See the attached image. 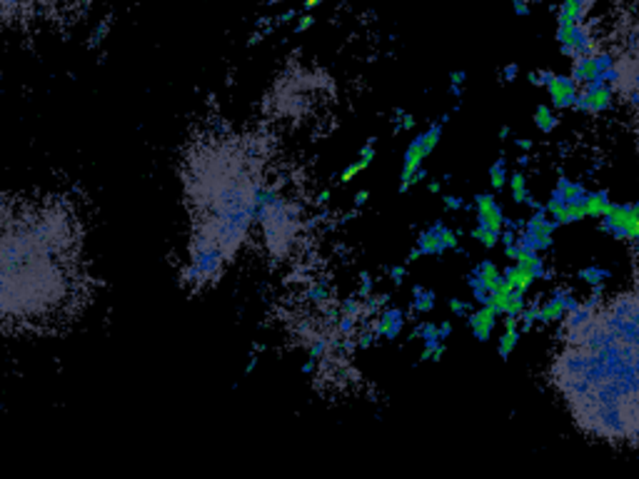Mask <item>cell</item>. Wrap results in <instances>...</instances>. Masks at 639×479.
Instances as JSON below:
<instances>
[{
	"mask_svg": "<svg viewBox=\"0 0 639 479\" xmlns=\"http://www.w3.org/2000/svg\"><path fill=\"white\" fill-rule=\"evenodd\" d=\"M599 322L614 340L639 352V292L617 295L599 307Z\"/></svg>",
	"mask_w": 639,
	"mask_h": 479,
	"instance_id": "1",
	"label": "cell"
},
{
	"mask_svg": "<svg viewBox=\"0 0 639 479\" xmlns=\"http://www.w3.org/2000/svg\"><path fill=\"white\" fill-rule=\"evenodd\" d=\"M612 100H614V85H610L607 80H597V83H589V85L579 88V95H577L575 110L579 113H605L612 108Z\"/></svg>",
	"mask_w": 639,
	"mask_h": 479,
	"instance_id": "2",
	"label": "cell"
},
{
	"mask_svg": "<svg viewBox=\"0 0 639 479\" xmlns=\"http://www.w3.org/2000/svg\"><path fill=\"white\" fill-rule=\"evenodd\" d=\"M547 92H549V100H552V108L557 110H567V108H575L577 103V95H579V85L572 75H557L554 73L552 78L547 80Z\"/></svg>",
	"mask_w": 639,
	"mask_h": 479,
	"instance_id": "3",
	"label": "cell"
},
{
	"mask_svg": "<svg viewBox=\"0 0 639 479\" xmlns=\"http://www.w3.org/2000/svg\"><path fill=\"white\" fill-rule=\"evenodd\" d=\"M474 205H477V225L482 228H490L495 232H502L504 230V212L502 205L497 202V197L492 193H479L474 197Z\"/></svg>",
	"mask_w": 639,
	"mask_h": 479,
	"instance_id": "4",
	"label": "cell"
},
{
	"mask_svg": "<svg viewBox=\"0 0 639 479\" xmlns=\"http://www.w3.org/2000/svg\"><path fill=\"white\" fill-rule=\"evenodd\" d=\"M497 317H500V312H497L490 303L477 305V310H472V312L467 314V325H469V330H472V335L477 337L479 342H487V340L492 337V330H495V325H497Z\"/></svg>",
	"mask_w": 639,
	"mask_h": 479,
	"instance_id": "5",
	"label": "cell"
},
{
	"mask_svg": "<svg viewBox=\"0 0 639 479\" xmlns=\"http://www.w3.org/2000/svg\"><path fill=\"white\" fill-rule=\"evenodd\" d=\"M629 217H632V202H627V205H617V202H612L607 215L599 220V228L617 240H627Z\"/></svg>",
	"mask_w": 639,
	"mask_h": 479,
	"instance_id": "6",
	"label": "cell"
},
{
	"mask_svg": "<svg viewBox=\"0 0 639 479\" xmlns=\"http://www.w3.org/2000/svg\"><path fill=\"white\" fill-rule=\"evenodd\" d=\"M405 322H407V314H405V310H399V307H385L383 312H380V317H377V322H375V335L377 337H383V340H397L399 337V332L405 330Z\"/></svg>",
	"mask_w": 639,
	"mask_h": 479,
	"instance_id": "7",
	"label": "cell"
},
{
	"mask_svg": "<svg viewBox=\"0 0 639 479\" xmlns=\"http://www.w3.org/2000/svg\"><path fill=\"white\" fill-rule=\"evenodd\" d=\"M427 148L422 143V132L417 137H412V143L407 145L405 158H402V175H399V183H407L412 175H415L420 167H422V160L427 158Z\"/></svg>",
	"mask_w": 639,
	"mask_h": 479,
	"instance_id": "8",
	"label": "cell"
},
{
	"mask_svg": "<svg viewBox=\"0 0 639 479\" xmlns=\"http://www.w3.org/2000/svg\"><path fill=\"white\" fill-rule=\"evenodd\" d=\"M442 228H445V223L437 220V223H432L427 230L420 232V237H417V247L422 250V255H442V252H447L445 240H442Z\"/></svg>",
	"mask_w": 639,
	"mask_h": 479,
	"instance_id": "9",
	"label": "cell"
},
{
	"mask_svg": "<svg viewBox=\"0 0 639 479\" xmlns=\"http://www.w3.org/2000/svg\"><path fill=\"white\" fill-rule=\"evenodd\" d=\"M584 207H587V217H602L607 215V210L612 207V200L607 190H594V193H587V200H584Z\"/></svg>",
	"mask_w": 639,
	"mask_h": 479,
	"instance_id": "10",
	"label": "cell"
},
{
	"mask_svg": "<svg viewBox=\"0 0 639 479\" xmlns=\"http://www.w3.org/2000/svg\"><path fill=\"white\" fill-rule=\"evenodd\" d=\"M565 314H567V307H565V303H562V297L557 295V290H554V295L549 297L547 303H542L540 322H544V325H549V322H562Z\"/></svg>",
	"mask_w": 639,
	"mask_h": 479,
	"instance_id": "11",
	"label": "cell"
},
{
	"mask_svg": "<svg viewBox=\"0 0 639 479\" xmlns=\"http://www.w3.org/2000/svg\"><path fill=\"white\" fill-rule=\"evenodd\" d=\"M502 275L504 277L512 282V287L514 290H522V292H527L532 287V282H535V275L530 272L527 268H522V265H509V268H504L502 270Z\"/></svg>",
	"mask_w": 639,
	"mask_h": 479,
	"instance_id": "12",
	"label": "cell"
},
{
	"mask_svg": "<svg viewBox=\"0 0 639 479\" xmlns=\"http://www.w3.org/2000/svg\"><path fill=\"white\" fill-rule=\"evenodd\" d=\"M412 310L420 314H427L434 310V292L422 285L412 287Z\"/></svg>",
	"mask_w": 639,
	"mask_h": 479,
	"instance_id": "13",
	"label": "cell"
},
{
	"mask_svg": "<svg viewBox=\"0 0 639 479\" xmlns=\"http://www.w3.org/2000/svg\"><path fill=\"white\" fill-rule=\"evenodd\" d=\"M535 125L540 132H552L559 125V118L549 105H537L535 110Z\"/></svg>",
	"mask_w": 639,
	"mask_h": 479,
	"instance_id": "14",
	"label": "cell"
},
{
	"mask_svg": "<svg viewBox=\"0 0 639 479\" xmlns=\"http://www.w3.org/2000/svg\"><path fill=\"white\" fill-rule=\"evenodd\" d=\"M422 340L425 345H442V335H439V325L434 322H420V325L412 330L410 340Z\"/></svg>",
	"mask_w": 639,
	"mask_h": 479,
	"instance_id": "15",
	"label": "cell"
},
{
	"mask_svg": "<svg viewBox=\"0 0 639 479\" xmlns=\"http://www.w3.org/2000/svg\"><path fill=\"white\" fill-rule=\"evenodd\" d=\"M519 335L522 330L519 327H504V335L500 337V345H497V352L502 359H509V354L514 352V347L519 345Z\"/></svg>",
	"mask_w": 639,
	"mask_h": 479,
	"instance_id": "16",
	"label": "cell"
},
{
	"mask_svg": "<svg viewBox=\"0 0 639 479\" xmlns=\"http://www.w3.org/2000/svg\"><path fill=\"white\" fill-rule=\"evenodd\" d=\"M509 193H512V200L517 202V205H522V202H527V197H530V190H527V177L522 170L512 172L509 175Z\"/></svg>",
	"mask_w": 639,
	"mask_h": 479,
	"instance_id": "17",
	"label": "cell"
},
{
	"mask_svg": "<svg viewBox=\"0 0 639 479\" xmlns=\"http://www.w3.org/2000/svg\"><path fill=\"white\" fill-rule=\"evenodd\" d=\"M507 183H509L507 160L500 158V160H495V162H492V167H490V185H492V190H497V193H500V190H502Z\"/></svg>",
	"mask_w": 639,
	"mask_h": 479,
	"instance_id": "18",
	"label": "cell"
},
{
	"mask_svg": "<svg viewBox=\"0 0 639 479\" xmlns=\"http://www.w3.org/2000/svg\"><path fill=\"white\" fill-rule=\"evenodd\" d=\"M474 272L482 275V279L487 282V287H490V290H495V287L502 282V272L497 270V265L492 263V260H482L479 265H474Z\"/></svg>",
	"mask_w": 639,
	"mask_h": 479,
	"instance_id": "19",
	"label": "cell"
},
{
	"mask_svg": "<svg viewBox=\"0 0 639 479\" xmlns=\"http://www.w3.org/2000/svg\"><path fill=\"white\" fill-rule=\"evenodd\" d=\"M579 277H582L584 282H589L592 287H602V282L610 277V270L597 268V265H589V268L579 270Z\"/></svg>",
	"mask_w": 639,
	"mask_h": 479,
	"instance_id": "20",
	"label": "cell"
},
{
	"mask_svg": "<svg viewBox=\"0 0 639 479\" xmlns=\"http://www.w3.org/2000/svg\"><path fill=\"white\" fill-rule=\"evenodd\" d=\"M472 237L479 240V245L487 247V250L497 247V242H500V232H495V230H490V228H482V225H477V228L472 230Z\"/></svg>",
	"mask_w": 639,
	"mask_h": 479,
	"instance_id": "21",
	"label": "cell"
},
{
	"mask_svg": "<svg viewBox=\"0 0 639 479\" xmlns=\"http://www.w3.org/2000/svg\"><path fill=\"white\" fill-rule=\"evenodd\" d=\"M540 310H542V305L540 303H532L530 307H525V312L519 314V322H522V332H527V330H532V327L540 322Z\"/></svg>",
	"mask_w": 639,
	"mask_h": 479,
	"instance_id": "22",
	"label": "cell"
},
{
	"mask_svg": "<svg viewBox=\"0 0 639 479\" xmlns=\"http://www.w3.org/2000/svg\"><path fill=\"white\" fill-rule=\"evenodd\" d=\"M439 137H442V123H432V125L422 132V143H425V148H427V153H432V150L437 148Z\"/></svg>",
	"mask_w": 639,
	"mask_h": 479,
	"instance_id": "23",
	"label": "cell"
},
{
	"mask_svg": "<svg viewBox=\"0 0 639 479\" xmlns=\"http://www.w3.org/2000/svg\"><path fill=\"white\" fill-rule=\"evenodd\" d=\"M362 303H365V312L367 314H377V310L387 307L390 295H387V292H383V295H370V297H365Z\"/></svg>",
	"mask_w": 639,
	"mask_h": 479,
	"instance_id": "24",
	"label": "cell"
},
{
	"mask_svg": "<svg viewBox=\"0 0 639 479\" xmlns=\"http://www.w3.org/2000/svg\"><path fill=\"white\" fill-rule=\"evenodd\" d=\"M367 167H370V162H365V160H357V162H352V165H348L343 172H340V183H345V185L352 183L355 177H357L362 170H367Z\"/></svg>",
	"mask_w": 639,
	"mask_h": 479,
	"instance_id": "25",
	"label": "cell"
},
{
	"mask_svg": "<svg viewBox=\"0 0 639 479\" xmlns=\"http://www.w3.org/2000/svg\"><path fill=\"white\" fill-rule=\"evenodd\" d=\"M465 80H467V73H465V70H452L450 73V95L452 97H462Z\"/></svg>",
	"mask_w": 639,
	"mask_h": 479,
	"instance_id": "26",
	"label": "cell"
},
{
	"mask_svg": "<svg viewBox=\"0 0 639 479\" xmlns=\"http://www.w3.org/2000/svg\"><path fill=\"white\" fill-rule=\"evenodd\" d=\"M305 297L308 300H312V303H325L327 297H330V292H327V282L322 279V282H317V285H312L308 292H305Z\"/></svg>",
	"mask_w": 639,
	"mask_h": 479,
	"instance_id": "27",
	"label": "cell"
},
{
	"mask_svg": "<svg viewBox=\"0 0 639 479\" xmlns=\"http://www.w3.org/2000/svg\"><path fill=\"white\" fill-rule=\"evenodd\" d=\"M450 312L455 314V317H467V314L472 312V305L462 303V300H457V297H452V300H450Z\"/></svg>",
	"mask_w": 639,
	"mask_h": 479,
	"instance_id": "28",
	"label": "cell"
},
{
	"mask_svg": "<svg viewBox=\"0 0 639 479\" xmlns=\"http://www.w3.org/2000/svg\"><path fill=\"white\" fill-rule=\"evenodd\" d=\"M355 319L352 314H343L340 317V322H337V332H340V337H350L355 332Z\"/></svg>",
	"mask_w": 639,
	"mask_h": 479,
	"instance_id": "29",
	"label": "cell"
},
{
	"mask_svg": "<svg viewBox=\"0 0 639 479\" xmlns=\"http://www.w3.org/2000/svg\"><path fill=\"white\" fill-rule=\"evenodd\" d=\"M442 205H445V210H450V212H460V210H465V200L457 197V195H445V197H442Z\"/></svg>",
	"mask_w": 639,
	"mask_h": 479,
	"instance_id": "30",
	"label": "cell"
},
{
	"mask_svg": "<svg viewBox=\"0 0 639 479\" xmlns=\"http://www.w3.org/2000/svg\"><path fill=\"white\" fill-rule=\"evenodd\" d=\"M108 28H110V25L105 23V20L100 25H95V30L90 33V48H95V46H100V43H103L105 35H108Z\"/></svg>",
	"mask_w": 639,
	"mask_h": 479,
	"instance_id": "31",
	"label": "cell"
},
{
	"mask_svg": "<svg viewBox=\"0 0 639 479\" xmlns=\"http://www.w3.org/2000/svg\"><path fill=\"white\" fill-rule=\"evenodd\" d=\"M387 275H390V279H392V285H402L405 282V275H407V270L402 268V265H392V268L387 270Z\"/></svg>",
	"mask_w": 639,
	"mask_h": 479,
	"instance_id": "32",
	"label": "cell"
},
{
	"mask_svg": "<svg viewBox=\"0 0 639 479\" xmlns=\"http://www.w3.org/2000/svg\"><path fill=\"white\" fill-rule=\"evenodd\" d=\"M359 300H365V297H370L372 295V277H370V272H362L359 275Z\"/></svg>",
	"mask_w": 639,
	"mask_h": 479,
	"instance_id": "33",
	"label": "cell"
},
{
	"mask_svg": "<svg viewBox=\"0 0 639 479\" xmlns=\"http://www.w3.org/2000/svg\"><path fill=\"white\" fill-rule=\"evenodd\" d=\"M325 349H327V340H325V337H317V340L310 345V357H312V359L322 357V354H325Z\"/></svg>",
	"mask_w": 639,
	"mask_h": 479,
	"instance_id": "34",
	"label": "cell"
},
{
	"mask_svg": "<svg viewBox=\"0 0 639 479\" xmlns=\"http://www.w3.org/2000/svg\"><path fill=\"white\" fill-rule=\"evenodd\" d=\"M375 340H380V337L375 335V330H367V332H362V335L357 337V347H359V349H367V347H372V345H375Z\"/></svg>",
	"mask_w": 639,
	"mask_h": 479,
	"instance_id": "35",
	"label": "cell"
},
{
	"mask_svg": "<svg viewBox=\"0 0 639 479\" xmlns=\"http://www.w3.org/2000/svg\"><path fill=\"white\" fill-rule=\"evenodd\" d=\"M359 160H365V162H370L372 165V160H375V140H367V145L362 150H359Z\"/></svg>",
	"mask_w": 639,
	"mask_h": 479,
	"instance_id": "36",
	"label": "cell"
},
{
	"mask_svg": "<svg viewBox=\"0 0 639 479\" xmlns=\"http://www.w3.org/2000/svg\"><path fill=\"white\" fill-rule=\"evenodd\" d=\"M315 25V18L312 15H303L300 20L295 23V33H308L310 28Z\"/></svg>",
	"mask_w": 639,
	"mask_h": 479,
	"instance_id": "37",
	"label": "cell"
},
{
	"mask_svg": "<svg viewBox=\"0 0 639 479\" xmlns=\"http://www.w3.org/2000/svg\"><path fill=\"white\" fill-rule=\"evenodd\" d=\"M519 75V65L517 63H509V65H504V70H502V80L504 83H512L514 78Z\"/></svg>",
	"mask_w": 639,
	"mask_h": 479,
	"instance_id": "38",
	"label": "cell"
},
{
	"mask_svg": "<svg viewBox=\"0 0 639 479\" xmlns=\"http://www.w3.org/2000/svg\"><path fill=\"white\" fill-rule=\"evenodd\" d=\"M292 18H297V11H295V8H287L285 13H280V15L275 18V25H287Z\"/></svg>",
	"mask_w": 639,
	"mask_h": 479,
	"instance_id": "39",
	"label": "cell"
},
{
	"mask_svg": "<svg viewBox=\"0 0 639 479\" xmlns=\"http://www.w3.org/2000/svg\"><path fill=\"white\" fill-rule=\"evenodd\" d=\"M530 0H512V8L517 15H530Z\"/></svg>",
	"mask_w": 639,
	"mask_h": 479,
	"instance_id": "40",
	"label": "cell"
},
{
	"mask_svg": "<svg viewBox=\"0 0 639 479\" xmlns=\"http://www.w3.org/2000/svg\"><path fill=\"white\" fill-rule=\"evenodd\" d=\"M519 252H522V245H519V240L514 242V245H507V247H504V255H507V260H517Z\"/></svg>",
	"mask_w": 639,
	"mask_h": 479,
	"instance_id": "41",
	"label": "cell"
},
{
	"mask_svg": "<svg viewBox=\"0 0 639 479\" xmlns=\"http://www.w3.org/2000/svg\"><path fill=\"white\" fill-rule=\"evenodd\" d=\"M370 200V190H359V193H355V207H362Z\"/></svg>",
	"mask_w": 639,
	"mask_h": 479,
	"instance_id": "42",
	"label": "cell"
},
{
	"mask_svg": "<svg viewBox=\"0 0 639 479\" xmlns=\"http://www.w3.org/2000/svg\"><path fill=\"white\" fill-rule=\"evenodd\" d=\"M257 367V349H252V354L247 357V367H245V375H252Z\"/></svg>",
	"mask_w": 639,
	"mask_h": 479,
	"instance_id": "43",
	"label": "cell"
},
{
	"mask_svg": "<svg viewBox=\"0 0 639 479\" xmlns=\"http://www.w3.org/2000/svg\"><path fill=\"white\" fill-rule=\"evenodd\" d=\"M439 335H442V340H447V337L452 335V322H450V319L439 322Z\"/></svg>",
	"mask_w": 639,
	"mask_h": 479,
	"instance_id": "44",
	"label": "cell"
},
{
	"mask_svg": "<svg viewBox=\"0 0 639 479\" xmlns=\"http://www.w3.org/2000/svg\"><path fill=\"white\" fill-rule=\"evenodd\" d=\"M330 197H332V190H330V188L320 190V195H317V202H320V205H327V202H330Z\"/></svg>",
	"mask_w": 639,
	"mask_h": 479,
	"instance_id": "45",
	"label": "cell"
},
{
	"mask_svg": "<svg viewBox=\"0 0 639 479\" xmlns=\"http://www.w3.org/2000/svg\"><path fill=\"white\" fill-rule=\"evenodd\" d=\"M315 370H317V359H312V357H310L308 362H305V365H303V375H312Z\"/></svg>",
	"mask_w": 639,
	"mask_h": 479,
	"instance_id": "46",
	"label": "cell"
},
{
	"mask_svg": "<svg viewBox=\"0 0 639 479\" xmlns=\"http://www.w3.org/2000/svg\"><path fill=\"white\" fill-rule=\"evenodd\" d=\"M420 255H422V250H420V247L415 245L410 252H407V260H405V263H415V260H417V257H420Z\"/></svg>",
	"mask_w": 639,
	"mask_h": 479,
	"instance_id": "47",
	"label": "cell"
},
{
	"mask_svg": "<svg viewBox=\"0 0 639 479\" xmlns=\"http://www.w3.org/2000/svg\"><path fill=\"white\" fill-rule=\"evenodd\" d=\"M439 190H442V183H439V180H430V183H427V193L437 195Z\"/></svg>",
	"mask_w": 639,
	"mask_h": 479,
	"instance_id": "48",
	"label": "cell"
},
{
	"mask_svg": "<svg viewBox=\"0 0 639 479\" xmlns=\"http://www.w3.org/2000/svg\"><path fill=\"white\" fill-rule=\"evenodd\" d=\"M322 3H325V0H305L303 8H305V11H315V8L322 6Z\"/></svg>",
	"mask_w": 639,
	"mask_h": 479,
	"instance_id": "49",
	"label": "cell"
},
{
	"mask_svg": "<svg viewBox=\"0 0 639 479\" xmlns=\"http://www.w3.org/2000/svg\"><path fill=\"white\" fill-rule=\"evenodd\" d=\"M514 145H517L519 150H525V153L532 150V140H525V137H522V140H514Z\"/></svg>",
	"mask_w": 639,
	"mask_h": 479,
	"instance_id": "50",
	"label": "cell"
},
{
	"mask_svg": "<svg viewBox=\"0 0 639 479\" xmlns=\"http://www.w3.org/2000/svg\"><path fill=\"white\" fill-rule=\"evenodd\" d=\"M527 78H530L532 85H542V75H540V73H530Z\"/></svg>",
	"mask_w": 639,
	"mask_h": 479,
	"instance_id": "51",
	"label": "cell"
},
{
	"mask_svg": "<svg viewBox=\"0 0 639 479\" xmlns=\"http://www.w3.org/2000/svg\"><path fill=\"white\" fill-rule=\"evenodd\" d=\"M355 215H357V210H352V212H345V215H343V217H340V225H348V223H350V220H352V217H355Z\"/></svg>",
	"mask_w": 639,
	"mask_h": 479,
	"instance_id": "52",
	"label": "cell"
},
{
	"mask_svg": "<svg viewBox=\"0 0 639 479\" xmlns=\"http://www.w3.org/2000/svg\"><path fill=\"white\" fill-rule=\"evenodd\" d=\"M517 165H519V167H527V165H530V158H527V155H519Z\"/></svg>",
	"mask_w": 639,
	"mask_h": 479,
	"instance_id": "53",
	"label": "cell"
},
{
	"mask_svg": "<svg viewBox=\"0 0 639 479\" xmlns=\"http://www.w3.org/2000/svg\"><path fill=\"white\" fill-rule=\"evenodd\" d=\"M500 137H502V140H507V137H509V127H507V125H504L502 130H500Z\"/></svg>",
	"mask_w": 639,
	"mask_h": 479,
	"instance_id": "54",
	"label": "cell"
},
{
	"mask_svg": "<svg viewBox=\"0 0 639 479\" xmlns=\"http://www.w3.org/2000/svg\"><path fill=\"white\" fill-rule=\"evenodd\" d=\"M277 3H282V0H268V6H277Z\"/></svg>",
	"mask_w": 639,
	"mask_h": 479,
	"instance_id": "55",
	"label": "cell"
}]
</instances>
